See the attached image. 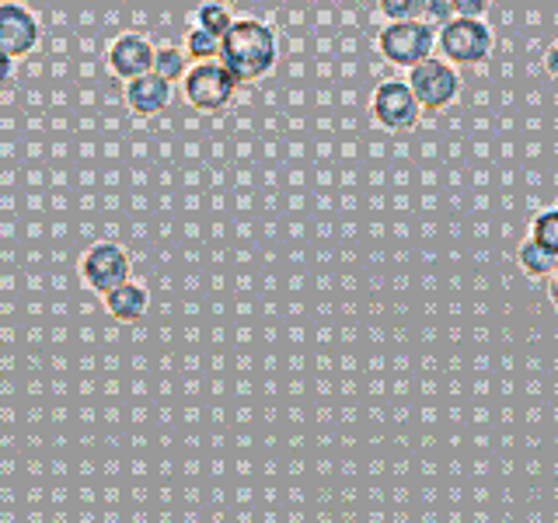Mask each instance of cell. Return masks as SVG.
I'll use <instances>...</instances> for the list:
<instances>
[{"mask_svg": "<svg viewBox=\"0 0 558 523\" xmlns=\"http://www.w3.org/2000/svg\"><path fill=\"white\" fill-rule=\"evenodd\" d=\"M279 60L276 32L258 17H238L231 32L220 39V63L231 70L238 84L266 77Z\"/></svg>", "mask_w": 558, "mask_h": 523, "instance_id": "1", "label": "cell"}, {"mask_svg": "<svg viewBox=\"0 0 558 523\" xmlns=\"http://www.w3.org/2000/svg\"><path fill=\"white\" fill-rule=\"evenodd\" d=\"M377 49H380V57L388 60L391 66L415 70L418 63L433 60L436 28L429 22H423V17H415V22H391V25L380 28Z\"/></svg>", "mask_w": 558, "mask_h": 523, "instance_id": "2", "label": "cell"}, {"mask_svg": "<svg viewBox=\"0 0 558 523\" xmlns=\"http://www.w3.org/2000/svg\"><path fill=\"white\" fill-rule=\"evenodd\" d=\"M238 87H241V84L234 81V74H231V70H227L220 60L192 63V66H189V74L182 77V95H185V101H189L196 112H206V115L223 112L227 105L234 101Z\"/></svg>", "mask_w": 558, "mask_h": 523, "instance_id": "3", "label": "cell"}, {"mask_svg": "<svg viewBox=\"0 0 558 523\" xmlns=\"http://www.w3.org/2000/svg\"><path fill=\"white\" fill-rule=\"evenodd\" d=\"M436 46H440L444 60L458 70V66H478L493 57V28L485 22H468V17H453L450 25L436 32Z\"/></svg>", "mask_w": 558, "mask_h": 523, "instance_id": "4", "label": "cell"}, {"mask_svg": "<svg viewBox=\"0 0 558 523\" xmlns=\"http://www.w3.org/2000/svg\"><path fill=\"white\" fill-rule=\"evenodd\" d=\"M409 87L423 112H444L461 95V74L447 60H426L409 70Z\"/></svg>", "mask_w": 558, "mask_h": 523, "instance_id": "5", "label": "cell"}, {"mask_svg": "<svg viewBox=\"0 0 558 523\" xmlns=\"http://www.w3.org/2000/svg\"><path fill=\"white\" fill-rule=\"evenodd\" d=\"M81 279H84V287L109 296L112 290H119L122 283L133 279V262L126 248H119L112 241H98L81 255Z\"/></svg>", "mask_w": 558, "mask_h": 523, "instance_id": "6", "label": "cell"}, {"mask_svg": "<svg viewBox=\"0 0 558 523\" xmlns=\"http://www.w3.org/2000/svg\"><path fill=\"white\" fill-rule=\"evenodd\" d=\"M371 115L380 122L384 130L401 133V130L418 126V119H423V109H418V101L412 95L409 81L388 77V81H380L374 87V95H371Z\"/></svg>", "mask_w": 558, "mask_h": 523, "instance_id": "7", "label": "cell"}, {"mask_svg": "<svg viewBox=\"0 0 558 523\" xmlns=\"http://www.w3.org/2000/svg\"><path fill=\"white\" fill-rule=\"evenodd\" d=\"M39 17L22 0H0V49L11 60H22L39 46Z\"/></svg>", "mask_w": 558, "mask_h": 523, "instance_id": "8", "label": "cell"}, {"mask_svg": "<svg viewBox=\"0 0 558 523\" xmlns=\"http://www.w3.org/2000/svg\"><path fill=\"white\" fill-rule=\"evenodd\" d=\"M154 52L157 46L147 39V35H140V32H122L119 39L109 46V70L116 77L122 81H136V77H144V74H154Z\"/></svg>", "mask_w": 558, "mask_h": 523, "instance_id": "9", "label": "cell"}, {"mask_svg": "<svg viewBox=\"0 0 558 523\" xmlns=\"http://www.w3.org/2000/svg\"><path fill=\"white\" fill-rule=\"evenodd\" d=\"M122 98H126L133 115L154 119V115H161L171 105V84L165 77H157V74H144V77H136V81L126 84Z\"/></svg>", "mask_w": 558, "mask_h": 523, "instance_id": "10", "label": "cell"}, {"mask_svg": "<svg viewBox=\"0 0 558 523\" xmlns=\"http://www.w3.org/2000/svg\"><path fill=\"white\" fill-rule=\"evenodd\" d=\"M101 301H105V311H109L116 321H140L147 314L150 293H147V287H140L130 279V283H122L109 296H101Z\"/></svg>", "mask_w": 558, "mask_h": 523, "instance_id": "11", "label": "cell"}, {"mask_svg": "<svg viewBox=\"0 0 558 523\" xmlns=\"http://www.w3.org/2000/svg\"><path fill=\"white\" fill-rule=\"evenodd\" d=\"M238 22V17L231 14V8L227 4H217V0H206V4L196 8V14H192V28H199L206 35H214V39H223L227 32H231V25Z\"/></svg>", "mask_w": 558, "mask_h": 523, "instance_id": "12", "label": "cell"}, {"mask_svg": "<svg viewBox=\"0 0 558 523\" xmlns=\"http://www.w3.org/2000/svg\"><path fill=\"white\" fill-rule=\"evenodd\" d=\"M517 262H520V269L527 272L531 279H551L558 272V258L548 255L545 248H537V244L527 238V241H520V248H517Z\"/></svg>", "mask_w": 558, "mask_h": 523, "instance_id": "13", "label": "cell"}, {"mask_svg": "<svg viewBox=\"0 0 558 523\" xmlns=\"http://www.w3.org/2000/svg\"><path fill=\"white\" fill-rule=\"evenodd\" d=\"M189 57H185V49H179V46H157V52H154V74L157 77H165L168 84H174V81H182L185 74H189Z\"/></svg>", "mask_w": 558, "mask_h": 523, "instance_id": "14", "label": "cell"}, {"mask_svg": "<svg viewBox=\"0 0 558 523\" xmlns=\"http://www.w3.org/2000/svg\"><path fill=\"white\" fill-rule=\"evenodd\" d=\"M531 241L537 248H545L548 255L558 258V206L541 209V214L531 220Z\"/></svg>", "mask_w": 558, "mask_h": 523, "instance_id": "15", "label": "cell"}, {"mask_svg": "<svg viewBox=\"0 0 558 523\" xmlns=\"http://www.w3.org/2000/svg\"><path fill=\"white\" fill-rule=\"evenodd\" d=\"M185 57L196 60V63L220 60V39H214V35H206L199 28H189V35H185Z\"/></svg>", "mask_w": 558, "mask_h": 523, "instance_id": "16", "label": "cell"}, {"mask_svg": "<svg viewBox=\"0 0 558 523\" xmlns=\"http://www.w3.org/2000/svg\"><path fill=\"white\" fill-rule=\"evenodd\" d=\"M418 11H423V4H415V0H384L380 4V14L391 22H415Z\"/></svg>", "mask_w": 558, "mask_h": 523, "instance_id": "17", "label": "cell"}, {"mask_svg": "<svg viewBox=\"0 0 558 523\" xmlns=\"http://www.w3.org/2000/svg\"><path fill=\"white\" fill-rule=\"evenodd\" d=\"M423 14H429V22H436V25L444 28V25L453 22V0H426Z\"/></svg>", "mask_w": 558, "mask_h": 523, "instance_id": "18", "label": "cell"}, {"mask_svg": "<svg viewBox=\"0 0 558 523\" xmlns=\"http://www.w3.org/2000/svg\"><path fill=\"white\" fill-rule=\"evenodd\" d=\"M488 11L485 0H453V17H468V22H482Z\"/></svg>", "mask_w": 558, "mask_h": 523, "instance_id": "19", "label": "cell"}, {"mask_svg": "<svg viewBox=\"0 0 558 523\" xmlns=\"http://www.w3.org/2000/svg\"><path fill=\"white\" fill-rule=\"evenodd\" d=\"M545 70H548V74L558 81V42H551V46H548V52H545Z\"/></svg>", "mask_w": 558, "mask_h": 523, "instance_id": "20", "label": "cell"}, {"mask_svg": "<svg viewBox=\"0 0 558 523\" xmlns=\"http://www.w3.org/2000/svg\"><path fill=\"white\" fill-rule=\"evenodd\" d=\"M14 74V60L8 57L4 49H0V84H8V77Z\"/></svg>", "mask_w": 558, "mask_h": 523, "instance_id": "21", "label": "cell"}, {"mask_svg": "<svg viewBox=\"0 0 558 523\" xmlns=\"http://www.w3.org/2000/svg\"><path fill=\"white\" fill-rule=\"evenodd\" d=\"M548 301H551V304L558 307V272H555V276L548 279Z\"/></svg>", "mask_w": 558, "mask_h": 523, "instance_id": "22", "label": "cell"}]
</instances>
